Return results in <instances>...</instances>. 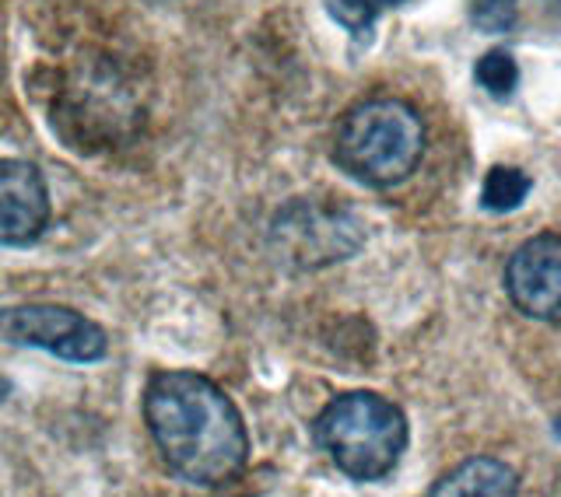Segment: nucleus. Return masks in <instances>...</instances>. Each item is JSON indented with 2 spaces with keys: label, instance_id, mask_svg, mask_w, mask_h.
Listing matches in <instances>:
<instances>
[{
  "label": "nucleus",
  "instance_id": "obj_9",
  "mask_svg": "<svg viewBox=\"0 0 561 497\" xmlns=\"http://www.w3.org/2000/svg\"><path fill=\"white\" fill-rule=\"evenodd\" d=\"M526 193H530V180L519 169H505L495 165L484 175V189H481V204L491 215H505V210H516Z\"/></svg>",
  "mask_w": 561,
  "mask_h": 497
},
{
  "label": "nucleus",
  "instance_id": "obj_4",
  "mask_svg": "<svg viewBox=\"0 0 561 497\" xmlns=\"http://www.w3.org/2000/svg\"><path fill=\"white\" fill-rule=\"evenodd\" d=\"M0 344L39 347L64 361L92 365L105 358V333L75 309L64 305H14L0 309Z\"/></svg>",
  "mask_w": 561,
  "mask_h": 497
},
{
  "label": "nucleus",
  "instance_id": "obj_3",
  "mask_svg": "<svg viewBox=\"0 0 561 497\" xmlns=\"http://www.w3.org/2000/svg\"><path fill=\"white\" fill-rule=\"evenodd\" d=\"M316 438L344 476L368 484L397 466L408 446V420L397 403L376 393H344L316 420Z\"/></svg>",
  "mask_w": 561,
  "mask_h": 497
},
{
  "label": "nucleus",
  "instance_id": "obj_7",
  "mask_svg": "<svg viewBox=\"0 0 561 497\" xmlns=\"http://www.w3.org/2000/svg\"><path fill=\"white\" fill-rule=\"evenodd\" d=\"M49 221L43 172L22 158H0V245H28Z\"/></svg>",
  "mask_w": 561,
  "mask_h": 497
},
{
  "label": "nucleus",
  "instance_id": "obj_8",
  "mask_svg": "<svg viewBox=\"0 0 561 497\" xmlns=\"http://www.w3.org/2000/svg\"><path fill=\"white\" fill-rule=\"evenodd\" d=\"M519 476L513 466L499 463V459H467L456 470H449L443 481L432 484L435 497H449V494H484V497H505L516 494Z\"/></svg>",
  "mask_w": 561,
  "mask_h": 497
},
{
  "label": "nucleus",
  "instance_id": "obj_12",
  "mask_svg": "<svg viewBox=\"0 0 561 497\" xmlns=\"http://www.w3.org/2000/svg\"><path fill=\"white\" fill-rule=\"evenodd\" d=\"M470 22L481 32H508L516 22V0H470Z\"/></svg>",
  "mask_w": 561,
  "mask_h": 497
},
{
  "label": "nucleus",
  "instance_id": "obj_2",
  "mask_svg": "<svg viewBox=\"0 0 561 497\" xmlns=\"http://www.w3.org/2000/svg\"><path fill=\"white\" fill-rule=\"evenodd\" d=\"M425 154V123L400 99L355 105L337 130V165L365 186H397Z\"/></svg>",
  "mask_w": 561,
  "mask_h": 497
},
{
  "label": "nucleus",
  "instance_id": "obj_13",
  "mask_svg": "<svg viewBox=\"0 0 561 497\" xmlns=\"http://www.w3.org/2000/svg\"><path fill=\"white\" fill-rule=\"evenodd\" d=\"M558 438H561V420H558Z\"/></svg>",
  "mask_w": 561,
  "mask_h": 497
},
{
  "label": "nucleus",
  "instance_id": "obj_5",
  "mask_svg": "<svg viewBox=\"0 0 561 497\" xmlns=\"http://www.w3.org/2000/svg\"><path fill=\"white\" fill-rule=\"evenodd\" d=\"M505 291L523 315L561 326V235L523 242L505 266Z\"/></svg>",
  "mask_w": 561,
  "mask_h": 497
},
{
  "label": "nucleus",
  "instance_id": "obj_1",
  "mask_svg": "<svg viewBox=\"0 0 561 497\" xmlns=\"http://www.w3.org/2000/svg\"><path fill=\"white\" fill-rule=\"evenodd\" d=\"M145 420L165 466L193 487H225L250 459L245 424L221 389L197 371H158L145 393Z\"/></svg>",
  "mask_w": 561,
  "mask_h": 497
},
{
  "label": "nucleus",
  "instance_id": "obj_10",
  "mask_svg": "<svg viewBox=\"0 0 561 497\" xmlns=\"http://www.w3.org/2000/svg\"><path fill=\"white\" fill-rule=\"evenodd\" d=\"M397 4H403V0H323V8L333 22L344 25L351 35H358V39H365V35L373 32L382 11H390Z\"/></svg>",
  "mask_w": 561,
  "mask_h": 497
},
{
  "label": "nucleus",
  "instance_id": "obj_6",
  "mask_svg": "<svg viewBox=\"0 0 561 497\" xmlns=\"http://www.w3.org/2000/svg\"><path fill=\"white\" fill-rule=\"evenodd\" d=\"M277 239H285V253L302 266H323L333 259H347L355 253L362 232L344 210L302 204L277 221Z\"/></svg>",
  "mask_w": 561,
  "mask_h": 497
},
{
  "label": "nucleus",
  "instance_id": "obj_11",
  "mask_svg": "<svg viewBox=\"0 0 561 497\" xmlns=\"http://www.w3.org/2000/svg\"><path fill=\"white\" fill-rule=\"evenodd\" d=\"M473 74H478V84L484 92H491L495 99H505V95H513V88L519 81V67L508 53L495 49V53H484L478 67H473Z\"/></svg>",
  "mask_w": 561,
  "mask_h": 497
}]
</instances>
